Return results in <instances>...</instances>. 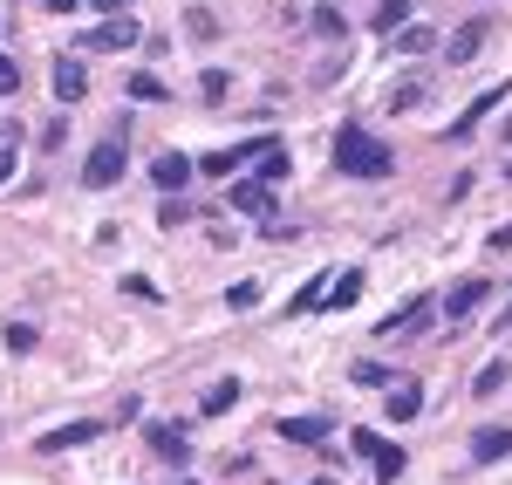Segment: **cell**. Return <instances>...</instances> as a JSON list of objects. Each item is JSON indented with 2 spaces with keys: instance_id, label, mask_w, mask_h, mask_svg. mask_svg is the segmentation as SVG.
<instances>
[{
  "instance_id": "cell-21",
  "label": "cell",
  "mask_w": 512,
  "mask_h": 485,
  "mask_svg": "<svg viewBox=\"0 0 512 485\" xmlns=\"http://www.w3.org/2000/svg\"><path fill=\"white\" fill-rule=\"evenodd\" d=\"M410 14H417V0H376V7H369V28H376V35H396Z\"/></svg>"
},
{
  "instance_id": "cell-3",
  "label": "cell",
  "mask_w": 512,
  "mask_h": 485,
  "mask_svg": "<svg viewBox=\"0 0 512 485\" xmlns=\"http://www.w3.org/2000/svg\"><path fill=\"white\" fill-rule=\"evenodd\" d=\"M123 164H130L123 137H103V144H96V151L82 158V185H89V192H110V185L123 178Z\"/></svg>"
},
{
  "instance_id": "cell-8",
  "label": "cell",
  "mask_w": 512,
  "mask_h": 485,
  "mask_svg": "<svg viewBox=\"0 0 512 485\" xmlns=\"http://www.w3.org/2000/svg\"><path fill=\"white\" fill-rule=\"evenodd\" d=\"M485 41H492V21L478 14V21H465L458 35L437 41V48H444V62H451V69H465V62H478V48H485Z\"/></svg>"
},
{
  "instance_id": "cell-45",
  "label": "cell",
  "mask_w": 512,
  "mask_h": 485,
  "mask_svg": "<svg viewBox=\"0 0 512 485\" xmlns=\"http://www.w3.org/2000/svg\"><path fill=\"white\" fill-rule=\"evenodd\" d=\"M506 178H512V158H506Z\"/></svg>"
},
{
  "instance_id": "cell-25",
  "label": "cell",
  "mask_w": 512,
  "mask_h": 485,
  "mask_svg": "<svg viewBox=\"0 0 512 485\" xmlns=\"http://www.w3.org/2000/svg\"><path fill=\"white\" fill-rule=\"evenodd\" d=\"M355 294H362V267H342V274L328 281V301H321V308H355Z\"/></svg>"
},
{
  "instance_id": "cell-42",
  "label": "cell",
  "mask_w": 512,
  "mask_h": 485,
  "mask_svg": "<svg viewBox=\"0 0 512 485\" xmlns=\"http://www.w3.org/2000/svg\"><path fill=\"white\" fill-rule=\"evenodd\" d=\"M506 144H512V123H506Z\"/></svg>"
},
{
  "instance_id": "cell-15",
  "label": "cell",
  "mask_w": 512,
  "mask_h": 485,
  "mask_svg": "<svg viewBox=\"0 0 512 485\" xmlns=\"http://www.w3.org/2000/svg\"><path fill=\"white\" fill-rule=\"evenodd\" d=\"M151 185H158V192H185V185H192V158H185V151H158V158H151Z\"/></svg>"
},
{
  "instance_id": "cell-1",
  "label": "cell",
  "mask_w": 512,
  "mask_h": 485,
  "mask_svg": "<svg viewBox=\"0 0 512 485\" xmlns=\"http://www.w3.org/2000/svg\"><path fill=\"white\" fill-rule=\"evenodd\" d=\"M335 171H342V178H390L396 151L383 137H369L362 123H342V130H335Z\"/></svg>"
},
{
  "instance_id": "cell-16",
  "label": "cell",
  "mask_w": 512,
  "mask_h": 485,
  "mask_svg": "<svg viewBox=\"0 0 512 485\" xmlns=\"http://www.w3.org/2000/svg\"><path fill=\"white\" fill-rule=\"evenodd\" d=\"M499 458H512V424H485L472 438V465H499Z\"/></svg>"
},
{
  "instance_id": "cell-6",
  "label": "cell",
  "mask_w": 512,
  "mask_h": 485,
  "mask_svg": "<svg viewBox=\"0 0 512 485\" xmlns=\"http://www.w3.org/2000/svg\"><path fill=\"white\" fill-rule=\"evenodd\" d=\"M226 205H233V212H246V219H274L280 192L267 185V178H253V171H246V178H233V192H226Z\"/></svg>"
},
{
  "instance_id": "cell-14",
  "label": "cell",
  "mask_w": 512,
  "mask_h": 485,
  "mask_svg": "<svg viewBox=\"0 0 512 485\" xmlns=\"http://www.w3.org/2000/svg\"><path fill=\"white\" fill-rule=\"evenodd\" d=\"M260 144H267V137H239L233 151H205L192 171H205V178H226V171H239V164H253V151H260Z\"/></svg>"
},
{
  "instance_id": "cell-9",
  "label": "cell",
  "mask_w": 512,
  "mask_h": 485,
  "mask_svg": "<svg viewBox=\"0 0 512 485\" xmlns=\"http://www.w3.org/2000/svg\"><path fill=\"white\" fill-rule=\"evenodd\" d=\"M506 96H512V82H492V89H485L478 103H465V117H458L451 130H444V144H472V137H478V117H485L492 103H506Z\"/></svg>"
},
{
  "instance_id": "cell-26",
  "label": "cell",
  "mask_w": 512,
  "mask_h": 485,
  "mask_svg": "<svg viewBox=\"0 0 512 485\" xmlns=\"http://www.w3.org/2000/svg\"><path fill=\"white\" fill-rule=\"evenodd\" d=\"M308 28H315V41H342V35H349L342 7H315V14H308Z\"/></svg>"
},
{
  "instance_id": "cell-37",
  "label": "cell",
  "mask_w": 512,
  "mask_h": 485,
  "mask_svg": "<svg viewBox=\"0 0 512 485\" xmlns=\"http://www.w3.org/2000/svg\"><path fill=\"white\" fill-rule=\"evenodd\" d=\"M485 246H492V253H512V226H499V233H492Z\"/></svg>"
},
{
  "instance_id": "cell-5",
  "label": "cell",
  "mask_w": 512,
  "mask_h": 485,
  "mask_svg": "<svg viewBox=\"0 0 512 485\" xmlns=\"http://www.w3.org/2000/svg\"><path fill=\"white\" fill-rule=\"evenodd\" d=\"M103 438V424L96 417H76V424H55V431H41L35 438V458H62V451H82Z\"/></svg>"
},
{
  "instance_id": "cell-24",
  "label": "cell",
  "mask_w": 512,
  "mask_h": 485,
  "mask_svg": "<svg viewBox=\"0 0 512 485\" xmlns=\"http://www.w3.org/2000/svg\"><path fill=\"white\" fill-rule=\"evenodd\" d=\"M205 205L198 199H185V192H164V205H158V226H192Z\"/></svg>"
},
{
  "instance_id": "cell-17",
  "label": "cell",
  "mask_w": 512,
  "mask_h": 485,
  "mask_svg": "<svg viewBox=\"0 0 512 485\" xmlns=\"http://www.w3.org/2000/svg\"><path fill=\"white\" fill-rule=\"evenodd\" d=\"M253 164H260L253 178H267V185H287V171H294V158H287V144H280V137H267V144L253 151Z\"/></svg>"
},
{
  "instance_id": "cell-38",
  "label": "cell",
  "mask_w": 512,
  "mask_h": 485,
  "mask_svg": "<svg viewBox=\"0 0 512 485\" xmlns=\"http://www.w3.org/2000/svg\"><path fill=\"white\" fill-rule=\"evenodd\" d=\"M89 14H123V0H89Z\"/></svg>"
},
{
  "instance_id": "cell-20",
  "label": "cell",
  "mask_w": 512,
  "mask_h": 485,
  "mask_svg": "<svg viewBox=\"0 0 512 485\" xmlns=\"http://www.w3.org/2000/svg\"><path fill=\"white\" fill-rule=\"evenodd\" d=\"M390 48H396V55H431V48H437V28H424V21H403V28L390 35Z\"/></svg>"
},
{
  "instance_id": "cell-29",
  "label": "cell",
  "mask_w": 512,
  "mask_h": 485,
  "mask_svg": "<svg viewBox=\"0 0 512 485\" xmlns=\"http://www.w3.org/2000/svg\"><path fill=\"white\" fill-rule=\"evenodd\" d=\"M506 376H512V363H485L472 376V397H499V390H506Z\"/></svg>"
},
{
  "instance_id": "cell-30",
  "label": "cell",
  "mask_w": 512,
  "mask_h": 485,
  "mask_svg": "<svg viewBox=\"0 0 512 485\" xmlns=\"http://www.w3.org/2000/svg\"><path fill=\"white\" fill-rule=\"evenodd\" d=\"M349 376L362 383V390H390V383H396L390 369H383V363H369V356H362V363H349Z\"/></svg>"
},
{
  "instance_id": "cell-39",
  "label": "cell",
  "mask_w": 512,
  "mask_h": 485,
  "mask_svg": "<svg viewBox=\"0 0 512 485\" xmlns=\"http://www.w3.org/2000/svg\"><path fill=\"white\" fill-rule=\"evenodd\" d=\"M7 178H14V151L0 144V185H7Z\"/></svg>"
},
{
  "instance_id": "cell-18",
  "label": "cell",
  "mask_w": 512,
  "mask_h": 485,
  "mask_svg": "<svg viewBox=\"0 0 512 485\" xmlns=\"http://www.w3.org/2000/svg\"><path fill=\"white\" fill-rule=\"evenodd\" d=\"M424 417V383H390V424H417Z\"/></svg>"
},
{
  "instance_id": "cell-35",
  "label": "cell",
  "mask_w": 512,
  "mask_h": 485,
  "mask_svg": "<svg viewBox=\"0 0 512 485\" xmlns=\"http://www.w3.org/2000/svg\"><path fill=\"white\" fill-rule=\"evenodd\" d=\"M35 342H41V335H35V328H28V322H14V328H7V349H14V356H28Z\"/></svg>"
},
{
  "instance_id": "cell-10",
  "label": "cell",
  "mask_w": 512,
  "mask_h": 485,
  "mask_svg": "<svg viewBox=\"0 0 512 485\" xmlns=\"http://www.w3.org/2000/svg\"><path fill=\"white\" fill-rule=\"evenodd\" d=\"M478 301H492V281H485V274H478V281H458L444 301H437V308H444V322H472Z\"/></svg>"
},
{
  "instance_id": "cell-28",
  "label": "cell",
  "mask_w": 512,
  "mask_h": 485,
  "mask_svg": "<svg viewBox=\"0 0 512 485\" xmlns=\"http://www.w3.org/2000/svg\"><path fill=\"white\" fill-rule=\"evenodd\" d=\"M185 35H192V41H219L226 28H219V14H212V7H192V14H185Z\"/></svg>"
},
{
  "instance_id": "cell-4",
  "label": "cell",
  "mask_w": 512,
  "mask_h": 485,
  "mask_svg": "<svg viewBox=\"0 0 512 485\" xmlns=\"http://www.w3.org/2000/svg\"><path fill=\"white\" fill-rule=\"evenodd\" d=\"M355 451H362V458L376 465V485H396V479H403V465H410V451L390 445L383 431H355Z\"/></svg>"
},
{
  "instance_id": "cell-33",
  "label": "cell",
  "mask_w": 512,
  "mask_h": 485,
  "mask_svg": "<svg viewBox=\"0 0 512 485\" xmlns=\"http://www.w3.org/2000/svg\"><path fill=\"white\" fill-rule=\"evenodd\" d=\"M123 294H130V301H164L158 281H144V274H123Z\"/></svg>"
},
{
  "instance_id": "cell-31",
  "label": "cell",
  "mask_w": 512,
  "mask_h": 485,
  "mask_svg": "<svg viewBox=\"0 0 512 485\" xmlns=\"http://www.w3.org/2000/svg\"><path fill=\"white\" fill-rule=\"evenodd\" d=\"M164 96H171V89H164L151 69H144V76H130V103H164Z\"/></svg>"
},
{
  "instance_id": "cell-22",
  "label": "cell",
  "mask_w": 512,
  "mask_h": 485,
  "mask_svg": "<svg viewBox=\"0 0 512 485\" xmlns=\"http://www.w3.org/2000/svg\"><path fill=\"white\" fill-rule=\"evenodd\" d=\"M328 281H335V274H315V281H301V287H294V301H287V315H315L321 301H328Z\"/></svg>"
},
{
  "instance_id": "cell-13",
  "label": "cell",
  "mask_w": 512,
  "mask_h": 485,
  "mask_svg": "<svg viewBox=\"0 0 512 485\" xmlns=\"http://www.w3.org/2000/svg\"><path fill=\"white\" fill-rule=\"evenodd\" d=\"M48 89H55V103H82V96H89V69H82V55H62L55 76H48Z\"/></svg>"
},
{
  "instance_id": "cell-11",
  "label": "cell",
  "mask_w": 512,
  "mask_h": 485,
  "mask_svg": "<svg viewBox=\"0 0 512 485\" xmlns=\"http://www.w3.org/2000/svg\"><path fill=\"white\" fill-rule=\"evenodd\" d=\"M280 438H287V445H328V438H335V417H328V410H315V417H280Z\"/></svg>"
},
{
  "instance_id": "cell-2",
  "label": "cell",
  "mask_w": 512,
  "mask_h": 485,
  "mask_svg": "<svg viewBox=\"0 0 512 485\" xmlns=\"http://www.w3.org/2000/svg\"><path fill=\"white\" fill-rule=\"evenodd\" d=\"M144 28L130 21V14H103V28H82L76 35V55H123V48H137Z\"/></svg>"
},
{
  "instance_id": "cell-19",
  "label": "cell",
  "mask_w": 512,
  "mask_h": 485,
  "mask_svg": "<svg viewBox=\"0 0 512 485\" xmlns=\"http://www.w3.org/2000/svg\"><path fill=\"white\" fill-rule=\"evenodd\" d=\"M424 103H431V82L410 76V82H396V89H390V103H383V110H390V117H410V110H424Z\"/></svg>"
},
{
  "instance_id": "cell-32",
  "label": "cell",
  "mask_w": 512,
  "mask_h": 485,
  "mask_svg": "<svg viewBox=\"0 0 512 485\" xmlns=\"http://www.w3.org/2000/svg\"><path fill=\"white\" fill-rule=\"evenodd\" d=\"M226 308H233V315L260 308V281H233V287H226Z\"/></svg>"
},
{
  "instance_id": "cell-34",
  "label": "cell",
  "mask_w": 512,
  "mask_h": 485,
  "mask_svg": "<svg viewBox=\"0 0 512 485\" xmlns=\"http://www.w3.org/2000/svg\"><path fill=\"white\" fill-rule=\"evenodd\" d=\"M62 144H69V123L48 117V123H41V151H62Z\"/></svg>"
},
{
  "instance_id": "cell-7",
  "label": "cell",
  "mask_w": 512,
  "mask_h": 485,
  "mask_svg": "<svg viewBox=\"0 0 512 485\" xmlns=\"http://www.w3.org/2000/svg\"><path fill=\"white\" fill-rule=\"evenodd\" d=\"M431 315H437L431 294H410L396 315H383V322H376V342H396V335H410V328H431Z\"/></svg>"
},
{
  "instance_id": "cell-27",
  "label": "cell",
  "mask_w": 512,
  "mask_h": 485,
  "mask_svg": "<svg viewBox=\"0 0 512 485\" xmlns=\"http://www.w3.org/2000/svg\"><path fill=\"white\" fill-rule=\"evenodd\" d=\"M233 96V76L226 69H198V103H226Z\"/></svg>"
},
{
  "instance_id": "cell-36",
  "label": "cell",
  "mask_w": 512,
  "mask_h": 485,
  "mask_svg": "<svg viewBox=\"0 0 512 485\" xmlns=\"http://www.w3.org/2000/svg\"><path fill=\"white\" fill-rule=\"evenodd\" d=\"M14 89H21V62H14V55H0V96H14Z\"/></svg>"
},
{
  "instance_id": "cell-23",
  "label": "cell",
  "mask_w": 512,
  "mask_h": 485,
  "mask_svg": "<svg viewBox=\"0 0 512 485\" xmlns=\"http://www.w3.org/2000/svg\"><path fill=\"white\" fill-rule=\"evenodd\" d=\"M233 404H239V376H219V383L205 390V404H198V417H226Z\"/></svg>"
},
{
  "instance_id": "cell-41",
  "label": "cell",
  "mask_w": 512,
  "mask_h": 485,
  "mask_svg": "<svg viewBox=\"0 0 512 485\" xmlns=\"http://www.w3.org/2000/svg\"><path fill=\"white\" fill-rule=\"evenodd\" d=\"M82 0H48V14H76Z\"/></svg>"
},
{
  "instance_id": "cell-12",
  "label": "cell",
  "mask_w": 512,
  "mask_h": 485,
  "mask_svg": "<svg viewBox=\"0 0 512 485\" xmlns=\"http://www.w3.org/2000/svg\"><path fill=\"white\" fill-rule=\"evenodd\" d=\"M144 438H151V451H158L164 465H192V431L185 424H151Z\"/></svg>"
},
{
  "instance_id": "cell-44",
  "label": "cell",
  "mask_w": 512,
  "mask_h": 485,
  "mask_svg": "<svg viewBox=\"0 0 512 485\" xmlns=\"http://www.w3.org/2000/svg\"><path fill=\"white\" fill-rule=\"evenodd\" d=\"M178 485H198V479H178Z\"/></svg>"
},
{
  "instance_id": "cell-40",
  "label": "cell",
  "mask_w": 512,
  "mask_h": 485,
  "mask_svg": "<svg viewBox=\"0 0 512 485\" xmlns=\"http://www.w3.org/2000/svg\"><path fill=\"white\" fill-rule=\"evenodd\" d=\"M492 328H499V335H506V328H512V301H506V308H499V315H492Z\"/></svg>"
},
{
  "instance_id": "cell-43",
  "label": "cell",
  "mask_w": 512,
  "mask_h": 485,
  "mask_svg": "<svg viewBox=\"0 0 512 485\" xmlns=\"http://www.w3.org/2000/svg\"><path fill=\"white\" fill-rule=\"evenodd\" d=\"M315 485H335V479H315Z\"/></svg>"
}]
</instances>
